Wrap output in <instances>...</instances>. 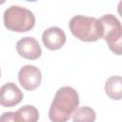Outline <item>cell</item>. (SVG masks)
I'll use <instances>...</instances> for the list:
<instances>
[{
    "instance_id": "cell-5",
    "label": "cell",
    "mask_w": 122,
    "mask_h": 122,
    "mask_svg": "<svg viewBox=\"0 0 122 122\" xmlns=\"http://www.w3.org/2000/svg\"><path fill=\"white\" fill-rule=\"evenodd\" d=\"M18 81L27 91H33L39 87L42 81L40 70L33 65L23 66L18 72Z\"/></svg>"
},
{
    "instance_id": "cell-8",
    "label": "cell",
    "mask_w": 122,
    "mask_h": 122,
    "mask_svg": "<svg viewBox=\"0 0 122 122\" xmlns=\"http://www.w3.org/2000/svg\"><path fill=\"white\" fill-rule=\"evenodd\" d=\"M42 41L47 49L56 51L61 49L66 43V34L62 29L58 27H51L44 30Z\"/></svg>"
},
{
    "instance_id": "cell-9",
    "label": "cell",
    "mask_w": 122,
    "mask_h": 122,
    "mask_svg": "<svg viewBox=\"0 0 122 122\" xmlns=\"http://www.w3.org/2000/svg\"><path fill=\"white\" fill-rule=\"evenodd\" d=\"M107 95L113 100H120L122 97V79L120 75L111 76L105 84Z\"/></svg>"
},
{
    "instance_id": "cell-3",
    "label": "cell",
    "mask_w": 122,
    "mask_h": 122,
    "mask_svg": "<svg viewBox=\"0 0 122 122\" xmlns=\"http://www.w3.org/2000/svg\"><path fill=\"white\" fill-rule=\"evenodd\" d=\"M5 27L11 31L26 32L35 25V16L32 11L20 6H10L3 16Z\"/></svg>"
},
{
    "instance_id": "cell-10",
    "label": "cell",
    "mask_w": 122,
    "mask_h": 122,
    "mask_svg": "<svg viewBox=\"0 0 122 122\" xmlns=\"http://www.w3.org/2000/svg\"><path fill=\"white\" fill-rule=\"evenodd\" d=\"M16 122H37L39 119L38 110L32 105H26L14 112Z\"/></svg>"
},
{
    "instance_id": "cell-7",
    "label": "cell",
    "mask_w": 122,
    "mask_h": 122,
    "mask_svg": "<svg viewBox=\"0 0 122 122\" xmlns=\"http://www.w3.org/2000/svg\"><path fill=\"white\" fill-rule=\"evenodd\" d=\"M23 99L21 90L11 82L4 84L0 88V105L3 107H13Z\"/></svg>"
},
{
    "instance_id": "cell-13",
    "label": "cell",
    "mask_w": 122,
    "mask_h": 122,
    "mask_svg": "<svg viewBox=\"0 0 122 122\" xmlns=\"http://www.w3.org/2000/svg\"><path fill=\"white\" fill-rule=\"evenodd\" d=\"M0 77H1V70H0Z\"/></svg>"
},
{
    "instance_id": "cell-2",
    "label": "cell",
    "mask_w": 122,
    "mask_h": 122,
    "mask_svg": "<svg viewBox=\"0 0 122 122\" xmlns=\"http://www.w3.org/2000/svg\"><path fill=\"white\" fill-rule=\"evenodd\" d=\"M71 32L84 42H94L102 37L103 29L99 19L84 15L73 16L69 23Z\"/></svg>"
},
{
    "instance_id": "cell-4",
    "label": "cell",
    "mask_w": 122,
    "mask_h": 122,
    "mask_svg": "<svg viewBox=\"0 0 122 122\" xmlns=\"http://www.w3.org/2000/svg\"><path fill=\"white\" fill-rule=\"evenodd\" d=\"M103 29V39L107 42L109 49L115 54L122 52V28L120 21L112 14H105L99 18Z\"/></svg>"
},
{
    "instance_id": "cell-11",
    "label": "cell",
    "mask_w": 122,
    "mask_h": 122,
    "mask_svg": "<svg viewBox=\"0 0 122 122\" xmlns=\"http://www.w3.org/2000/svg\"><path fill=\"white\" fill-rule=\"evenodd\" d=\"M95 118V112L88 106L79 107L72 113V122H94Z\"/></svg>"
},
{
    "instance_id": "cell-12",
    "label": "cell",
    "mask_w": 122,
    "mask_h": 122,
    "mask_svg": "<svg viewBox=\"0 0 122 122\" xmlns=\"http://www.w3.org/2000/svg\"><path fill=\"white\" fill-rule=\"evenodd\" d=\"M0 122H16L14 112H6L0 115Z\"/></svg>"
},
{
    "instance_id": "cell-6",
    "label": "cell",
    "mask_w": 122,
    "mask_h": 122,
    "mask_svg": "<svg viewBox=\"0 0 122 122\" xmlns=\"http://www.w3.org/2000/svg\"><path fill=\"white\" fill-rule=\"evenodd\" d=\"M16 51L20 56L29 60L38 59L42 54L38 41L33 37H23L16 43Z\"/></svg>"
},
{
    "instance_id": "cell-1",
    "label": "cell",
    "mask_w": 122,
    "mask_h": 122,
    "mask_svg": "<svg viewBox=\"0 0 122 122\" xmlns=\"http://www.w3.org/2000/svg\"><path fill=\"white\" fill-rule=\"evenodd\" d=\"M79 105L77 92L71 87H62L56 92L49 110L51 122H67Z\"/></svg>"
}]
</instances>
